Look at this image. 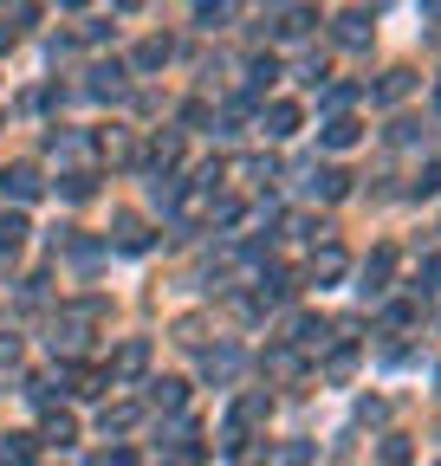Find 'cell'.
Returning <instances> with one entry per match:
<instances>
[{
    "instance_id": "1",
    "label": "cell",
    "mask_w": 441,
    "mask_h": 466,
    "mask_svg": "<svg viewBox=\"0 0 441 466\" xmlns=\"http://www.w3.org/2000/svg\"><path fill=\"white\" fill-rule=\"evenodd\" d=\"M104 318V305L97 299H85V305H72L59 324H52V350H66V357H72V350H85V330Z\"/></svg>"
},
{
    "instance_id": "2",
    "label": "cell",
    "mask_w": 441,
    "mask_h": 466,
    "mask_svg": "<svg viewBox=\"0 0 441 466\" xmlns=\"http://www.w3.org/2000/svg\"><path fill=\"white\" fill-rule=\"evenodd\" d=\"M390 272H396V253L376 247V253L364 259V285H357V291H364V299H383V291H390Z\"/></svg>"
},
{
    "instance_id": "3",
    "label": "cell",
    "mask_w": 441,
    "mask_h": 466,
    "mask_svg": "<svg viewBox=\"0 0 441 466\" xmlns=\"http://www.w3.org/2000/svg\"><path fill=\"white\" fill-rule=\"evenodd\" d=\"M143 370H149V337H130L110 350V376H143Z\"/></svg>"
},
{
    "instance_id": "4",
    "label": "cell",
    "mask_w": 441,
    "mask_h": 466,
    "mask_svg": "<svg viewBox=\"0 0 441 466\" xmlns=\"http://www.w3.org/2000/svg\"><path fill=\"white\" fill-rule=\"evenodd\" d=\"M305 188L324 195V201H338V195L351 188V175H344V168H331V162H312V168H305Z\"/></svg>"
},
{
    "instance_id": "5",
    "label": "cell",
    "mask_w": 441,
    "mask_h": 466,
    "mask_svg": "<svg viewBox=\"0 0 441 466\" xmlns=\"http://www.w3.org/2000/svg\"><path fill=\"white\" fill-rule=\"evenodd\" d=\"M0 188H7L14 201H33L46 182H39V168H33V162H14V168H0Z\"/></svg>"
},
{
    "instance_id": "6",
    "label": "cell",
    "mask_w": 441,
    "mask_h": 466,
    "mask_svg": "<svg viewBox=\"0 0 441 466\" xmlns=\"http://www.w3.org/2000/svg\"><path fill=\"white\" fill-rule=\"evenodd\" d=\"M260 130H266V137H292V130H299V104L272 97V104L260 110Z\"/></svg>"
},
{
    "instance_id": "7",
    "label": "cell",
    "mask_w": 441,
    "mask_h": 466,
    "mask_svg": "<svg viewBox=\"0 0 441 466\" xmlns=\"http://www.w3.org/2000/svg\"><path fill=\"white\" fill-rule=\"evenodd\" d=\"M331 279H344V247L338 240H324L312 253V285H331Z\"/></svg>"
},
{
    "instance_id": "8",
    "label": "cell",
    "mask_w": 441,
    "mask_h": 466,
    "mask_svg": "<svg viewBox=\"0 0 441 466\" xmlns=\"http://www.w3.org/2000/svg\"><path fill=\"white\" fill-rule=\"evenodd\" d=\"M266 408H272V395H266V389H253V395H241V401H234V434H247V428H260V421H266Z\"/></svg>"
},
{
    "instance_id": "9",
    "label": "cell",
    "mask_w": 441,
    "mask_h": 466,
    "mask_svg": "<svg viewBox=\"0 0 441 466\" xmlns=\"http://www.w3.org/2000/svg\"><path fill=\"white\" fill-rule=\"evenodd\" d=\"M312 20H318L312 7H272V14H266V33H280V39H292V33H305Z\"/></svg>"
},
{
    "instance_id": "10",
    "label": "cell",
    "mask_w": 441,
    "mask_h": 466,
    "mask_svg": "<svg viewBox=\"0 0 441 466\" xmlns=\"http://www.w3.org/2000/svg\"><path fill=\"white\" fill-rule=\"evenodd\" d=\"M357 137H364V124H357V116H344V110H338V116H331V124L318 130V143H324V149H351Z\"/></svg>"
},
{
    "instance_id": "11",
    "label": "cell",
    "mask_w": 441,
    "mask_h": 466,
    "mask_svg": "<svg viewBox=\"0 0 441 466\" xmlns=\"http://www.w3.org/2000/svg\"><path fill=\"white\" fill-rule=\"evenodd\" d=\"M169 52H176V46L156 33V39H143V46L130 52V66H137V72H162V66H169Z\"/></svg>"
},
{
    "instance_id": "12",
    "label": "cell",
    "mask_w": 441,
    "mask_h": 466,
    "mask_svg": "<svg viewBox=\"0 0 441 466\" xmlns=\"http://www.w3.org/2000/svg\"><path fill=\"white\" fill-rule=\"evenodd\" d=\"M137 421H143V408H137V401H118V408H104V415H97L104 434H130Z\"/></svg>"
},
{
    "instance_id": "13",
    "label": "cell",
    "mask_w": 441,
    "mask_h": 466,
    "mask_svg": "<svg viewBox=\"0 0 441 466\" xmlns=\"http://www.w3.org/2000/svg\"><path fill=\"white\" fill-rule=\"evenodd\" d=\"M91 97H124V66H91Z\"/></svg>"
},
{
    "instance_id": "14",
    "label": "cell",
    "mask_w": 441,
    "mask_h": 466,
    "mask_svg": "<svg viewBox=\"0 0 441 466\" xmlns=\"http://www.w3.org/2000/svg\"><path fill=\"white\" fill-rule=\"evenodd\" d=\"M338 46H370V14H364V7L338 14Z\"/></svg>"
},
{
    "instance_id": "15",
    "label": "cell",
    "mask_w": 441,
    "mask_h": 466,
    "mask_svg": "<svg viewBox=\"0 0 441 466\" xmlns=\"http://www.w3.org/2000/svg\"><path fill=\"white\" fill-rule=\"evenodd\" d=\"M118 247H124V253H143V247H149V227H143L137 214H118Z\"/></svg>"
},
{
    "instance_id": "16",
    "label": "cell",
    "mask_w": 441,
    "mask_h": 466,
    "mask_svg": "<svg viewBox=\"0 0 441 466\" xmlns=\"http://www.w3.org/2000/svg\"><path fill=\"white\" fill-rule=\"evenodd\" d=\"M201 370H208L214 382H228V376L241 370V350H228V343H220V350H208V357H201Z\"/></svg>"
},
{
    "instance_id": "17",
    "label": "cell",
    "mask_w": 441,
    "mask_h": 466,
    "mask_svg": "<svg viewBox=\"0 0 441 466\" xmlns=\"http://www.w3.org/2000/svg\"><path fill=\"white\" fill-rule=\"evenodd\" d=\"M26 233H33L26 214H0V253H20V247H26Z\"/></svg>"
},
{
    "instance_id": "18",
    "label": "cell",
    "mask_w": 441,
    "mask_h": 466,
    "mask_svg": "<svg viewBox=\"0 0 441 466\" xmlns=\"http://www.w3.org/2000/svg\"><path fill=\"white\" fill-rule=\"evenodd\" d=\"M149 401H156V408H169V415H176V408L189 401V382H176V376H162V382L149 389Z\"/></svg>"
},
{
    "instance_id": "19",
    "label": "cell",
    "mask_w": 441,
    "mask_h": 466,
    "mask_svg": "<svg viewBox=\"0 0 441 466\" xmlns=\"http://www.w3.org/2000/svg\"><path fill=\"white\" fill-rule=\"evenodd\" d=\"M409 91H415V72H383V85H376V97H383V104H403Z\"/></svg>"
},
{
    "instance_id": "20",
    "label": "cell",
    "mask_w": 441,
    "mask_h": 466,
    "mask_svg": "<svg viewBox=\"0 0 441 466\" xmlns=\"http://www.w3.org/2000/svg\"><path fill=\"white\" fill-rule=\"evenodd\" d=\"M176 162H182V137H156V143H149V168H156V175L176 168Z\"/></svg>"
},
{
    "instance_id": "21",
    "label": "cell",
    "mask_w": 441,
    "mask_h": 466,
    "mask_svg": "<svg viewBox=\"0 0 441 466\" xmlns=\"http://www.w3.org/2000/svg\"><path fill=\"white\" fill-rule=\"evenodd\" d=\"M39 441H52V447H72V441H78V421H72V415H46Z\"/></svg>"
},
{
    "instance_id": "22",
    "label": "cell",
    "mask_w": 441,
    "mask_h": 466,
    "mask_svg": "<svg viewBox=\"0 0 441 466\" xmlns=\"http://www.w3.org/2000/svg\"><path fill=\"white\" fill-rule=\"evenodd\" d=\"M272 78H280V66H272V58H253V66H247V91H266Z\"/></svg>"
},
{
    "instance_id": "23",
    "label": "cell",
    "mask_w": 441,
    "mask_h": 466,
    "mask_svg": "<svg viewBox=\"0 0 441 466\" xmlns=\"http://www.w3.org/2000/svg\"><path fill=\"white\" fill-rule=\"evenodd\" d=\"M415 291H441V253H428V259H422V272H415Z\"/></svg>"
},
{
    "instance_id": "24",
    "label": "cell",
    "mask_w": 441,
    "mask_h": 466,
    "mask_svg": "<svg viewBox=\"0 0 441 466\" xmlns=\"http://www.w3.org/2000/svg\"><path fill=\"white\" fill-rule=\"evenodd\" d=\"M91 182H97V175H85V168H78V175H66V182H59V195H66V201H85V195H91Z\"/></svg>"
},
{
    "instance_id": "25",
    "label": "cell",
    "mask_w": 441,
    "mask_h": 466,
    "mask_svg": "<svg viewBox=\"0 0 441 466\" xmlns=\"http://www.w3.org/2000/svg\"><path fill=\"white\" fill-rule=\"evenodd\" d=\"M286 233H292V240H324V227H318L312 214H292V220H286Z\"/></svg>"
},
{
    "instance_id": "26",
    "label": "cell",
    "mask_w": 441,
    "mask_h": 466,
    "mask_svg": "<svg viewBox=\"0 0 441 466\" xmlns=\"http://www.w3.org/2000/svg\"><path fill=\"white\" fill-rule=\"evenodd\" d=\"M415 453H409V441L403 434H390V441H383V466H409Z\"/></svg>"
},
{
    "instance_id": "27",
    "label": "cell",
    "mask_w": 441,
    "mask_h": 466,
    "mask_svg": "<svg viewBox=\"0 0 441 466\" xmlns=\"http://www.w3.org/2000/svg\"><path fill=\"white\" fill-rule=\"evenodd\" d=\"M33 447H39V434H7L0 453H7V460H33Z\"/></svg>"
},
{
    "instance_id": "28",
    "label": "cell",
    "mask_w": 441,
    "mask_h": 466,
    "mask_svg": "<svg viewBox=\"0 0 441 466\" xmlns=\"http://www.w3.org/2000/svg\"><path fill=\"white\" fill-rule=\"evenodd\" d=\"M266 376H299V357H292V350H272V357H266Z\"/></svg>"
},
{
    "instance_id": "29",
    "label": "cell",
    "mask_w": 441,
    "mask_h": 466,
    "mask_svg": "<svg viewBox=\"0 0 441 466\" xmlns=\"http://www.w3.org/2000/svg\"><path fill=\"white\" fill-rule=\"evenodd\" d=\"M292 343H324V318H299L292 324Z\"/></svg>"
},
{
    "instance_id": "30",
    "label": "cell",
    "mask_w": 441,
    "mask_h": 466,
    "mask_svg": "<svg viewBox=\"0 0 441 466\" xmlns=\"http://www.w3.org/2000/svg\"><path fill=\"white\" fill-rule=\"evenodd\" d=\"M59 240H66V233H59ZM66 247H72V259H78V266H97V253H104L97 240H66Z\"/></svg>"
},
{
    "instance_id": "31",
    "label": "cell",
    "mask_w": 441,
    "mask_h": 466,
    "mask_svg": "<svg viewBox=\"0 0 441 466\" xmlns=\"http://www.w3.org/2000/svg\"><path fill=\"white\" fill-rule=\"evenodd\" d=\"M208 220H214V227H234V220H241V201H214Z\"/></svg>"
},
{
    "instance_id": "32",
    "label": "cell",
    "mask_w": 441,
    "mask_h": 466,
    "mask_svg": "<svg viewBox=\"0 0 441 466\" xmlns=\"http://www.w3.org/2000/svg\"><path fill=\"white\" fill-rule=\"evenodd\" d=\"M195 20L214 33V26H228V20H234V7H195Z\"/></svg>"
},
{
    "instance_id": "33",
    "label": "cell",
    "mask_w": 441,
    "mask_h": 466,
    "mask_svg": "<svg viewBox=\"0 0 441 466\" xmlns=\"http://www.w3.org/2000/svg\"><path fill=\"white\" fill-rule=\"evenodd\" d=\"M234 466H266V447H260V441H247V447H234Z\"/></svg>"
},
{
    "instance_id": "34",
    "label": "cell",
    "mask_w": 441,
    "mask_h": 466,
    "mask_svg": "<svg viewBox=\"0 0 441 466\" xmlns=\"http://www.w3.org/2000/svg\"><path fill=\"white\" fill-rule=\"evenodd\" d=\"M97 466H137V453L130 447H110V453H97Z\"/></svg>"
},
{
    "instance_id": "35",
    "label": "cell",
    "mask_w": 441,
    "mask_h": 466,
    "mask_svg": "<svg viewBox=\"0 0 441 466\" xmlns=\"http://www.w3.org/2000/svg\"><path fill=\"white\" fill-rule=\"evenodd\" d=\"M435 188H441V168H422L415 175V195H435Z\"/></svg>"
},
{
    "instance_id": "36",
    "label": "cell",
    "mask_w": 441,
    "mask_h": 466,
    "mask_svg": "<svg viewBox=\"0 0 441 466\" xmlns=\"http://www.w3.org/2000/svg\"><path fill=\"white\" fill-rule=\"evenodd\" d=\"M0 46H14V26H0Z\"/></svg>"
},
{
    "instance_id": "37",
    "label": "cell",
    "mask_w": 441,
    "mask_h": 466,
    "mask_svg": "<svg viewBox=\"0 0 441 466\" xmlns=\"http://www.w3.org/2000/svg\"><path fill=\"white\" fill-rule=\"evenodd\" d=\"M435 104H441V85H435Z\"/></svg>"
},
{
    "instance_id": "38",
    "label": "cell",
    "mask_w": 441,
    "mask_h": 466,
    "mask_svg": "<svg viewBox=\"0 0 441 466\" xmlns=\"http://www.w3.org/2000/svg\"><path fill=\"white\" fill-rule=\"evenodd\" d=\"M435 382H441V370H435Z\"/></svg>"
},
{
    "instance_id": "39",
    "label": "cell",
    "mask_w": 441,
    "mask_h": 466,
    "mask_svg": "<svg viewBox=\"0 0 441 466\" xmlns=\"http://www.w3.org/2000/svg\"><path fill=\"white\" fill-rule=\"evenodd\" d=\"M435 466H441V460H435Z\"/></svg>"
}]
</instances>
